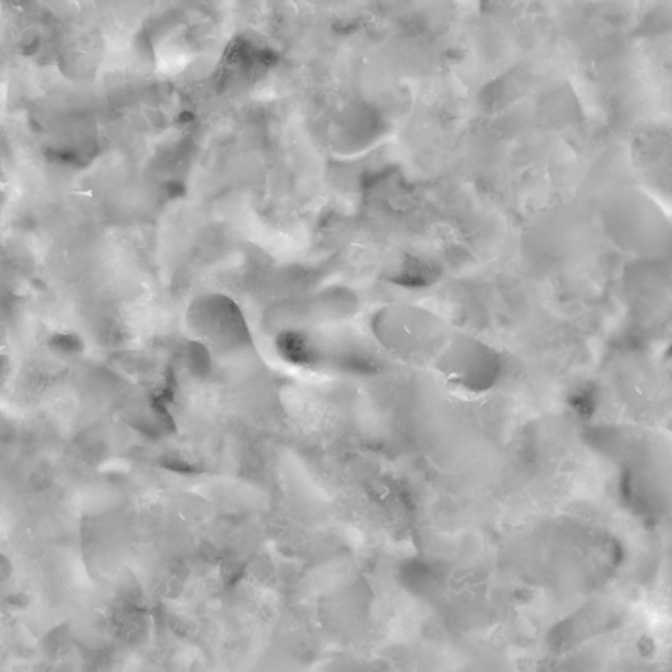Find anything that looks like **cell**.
<instances>
[{
  "mask_svg": "<svg viewBox=\"0 0 672 672\" xmlns=\"http://www.w3.org/2000/svg\"><path fill=\"white\" fill-rule=\"evenodd\" d=\"M49 348L56 355L76 356L83 352L85 343L79 335L74 332H56L49 339Z\"/></svg>",
  "mask_w": 672,
  "mask_h": 672,
  "instance_id": "obj_1",
  "label": "cell"
}]
</instances>
